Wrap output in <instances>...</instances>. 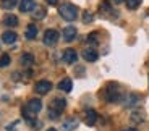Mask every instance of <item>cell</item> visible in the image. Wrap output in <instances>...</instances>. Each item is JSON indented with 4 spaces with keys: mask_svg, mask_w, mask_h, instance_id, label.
<instances>
[{
    "mask_svg": "<svg viewBox=\"0 0 149 131\" xmlns=\"http://www.w3.org/2000/svg\"><path fill=\"white\" fill-rule=\"evenodd\" d=\"M58 13H60V16H62L63 19H67V21H74V19L78 18V8H76V5H73V3L60 5Z\"/></svg>",
    "mask_w": 149,
    "mask_h": 131,
    "instance_id": "obj_1",
    "label": "cell"
},
{
    "mask_svg": "<svg viewBox=\"0 0 149 131\" xmlns=\"http://www.w3.org/2000/svg\"><path fill=\"white\" fill-rule=\"evenodd\" d=\"M105 99H107L109 102H118L120 99H122V92L118 91V87L115 86V84H112V86H109V89L105 91Z\"/></svg>",
    "mask_w": 149,
    "mask_h": 131,
    "instance_id": "obj_2",
    "label": "cell"
},
{
    "mask_svg": "<svg viewBox=\"0 0 149 131\" xmlns=\"http://www.w3.org/2000/svg\"><path fill=\"white\" fill-rule=\"evenodd\" d=\"M58 37H60V34L57 29H47L44 33V44L45 45H55L58 42Z\"/></svg>",
    "mask_w": 149,
    "mask_h": 131,
    "instance_id": "obj_3",
    "label": "cell"
},
{
    "mask_svg": "<svg viewBox=\"0 0 149 131\" xmlns=\"http://www.w3.org/2000/svg\"><path fill=\"white\" fill-rule=\"evenodd\" d=\"M65 107H67V101H65V99H62V97H55L52 101V104H50V110L57 112L58 115L65 110Z\"/></svg>",
    "mask_w": 149,
    "mask_h": 131,
    "instance_id": "obj_4",
    "label": "cell"
},
{
    "mask_svg": "<svg viewBox=\"0 0 149 131\" xmlns=\"http://www.w3.org/2000/svg\"><path fill=\"white\" fill-rule=\"evenodd\" d=\"M139 101H141V97H139L138 94H128L127 97H125V101H123V105L127 109H133V107H136L139 104Z\"/></svg>",
    "mask_w": 149,
    "mask_h": 131,
    "instance_id": "obj_5",
    "label": "cell"
},
{
    "mask_svg": "<svg viewBox=\"0 0 149 131\" xmlns=\"http://www.w3.org/2000/svg\"><path fill=\"white\" fill-rule=\"evenodd\" d=\"M52 89V82L50 81H39V82H36V86H34V91H36L37 94H47L49 91Z\"/></svg>",
    "mask_w": 149,
    "mask_h": 131,
    "instance_id": "obj_6",
    "label": "cell"
},
{
    "mask_svg": "<svg viewBox=\"0 0 149 131\" xmlns=\"http://www.w3.org/2000/svg\"><path fill=\"white\" fill-rule=\"evenodd\" d=\"M78 125H79L78 118L70 116L68 120H65L63 123H62V131H73V130H76V128H78Z\"/></svg>",
    "mask_w": 149,
    "mask_h": 131,
    "instance_id": "obj_7",
    "label": "cell"
},
{
    "mask_svg": "<svg viewBox=\"0 0 149 131\" xmlns=\"http://www.w3.org/2000/svg\"><path fill=\"white\" fill-rule=\"evenodd\" d=\"M78 60V53H76V50L73 49H65L63 50V62L68 65L74 63V62Z\"/></svg>",
    "mask_w": 149,
    "mask_h": 131,
    "instance_id": "obj_8",
    "label": "cell"
},
{
    "mask_svg": "<svg viewBox=\"0 0 149 131\" xmlns=\"http://www.w3.org/2000/svg\"><path fill=\"white\" fill-rule=\"evenodd\" d=\"M26 109L29 110V112H33V113H39L41 109H42V102L39 101V99H31V101L26 104Z\"/></svg>",
    "mask_w": 149,
    "mask_h": 131,
    "instance_id": "obj_9",
    "label": "cell"
},
{
    "mask_svg": "<svg viewBox=\"0 0 149 131\" xmlns=\"http://www.w3.org/2000/svg\"><path fill=\"white\" fill-rule=\"evenodd\" d=\"M76 34H78V31H76V28L74 26H67L63 29V39L67 42H71L76 39Z\"/></svg>",
    "mask_w": 149,
    "mask_h": 131,
    "instance_id": "obj_10",
    "label": "cell"
},
{
    "mask_svg": "<svg viewBox=\"0 0 149 131\" xmlns=\"http://www.w3.org/2000/svg\"><path fill=\"white\" fill-rule=\"evenodd\" d=\"M96 121H97L96 110H86V113H84V123L88 125V126H93V125H96Z\"/></svg>",
    "mask_w": 149,
    "mask_h": 131,
    "instance_id": "obj_11",
    "label": "cell"
},
{
    "mask_svg": "<svg viewBox=\"0 0 149 131\" xmlns=\"http://www.w3.org/2000/svg\"><path fill=\"white\" fill-rule=\"evenodd\" d=\"M36 3H34V0H19V11L21 13H28V11L34 10Z\"/></svg>",
    "mask_w": 149,
    "mask_h": 131,
    "instance_id": "obj_12",
    "label": "cell"
},
{
    "mask_svg": "<svg viewBox=\"0 0 149 131\" xmlns=\"http://www.w3.org/2000/svg\"><path fill=\"white\" fill-rule=\"evenodd\" d=\"M97 52L96 49H84L83 50V58H84L86 62H96L97 60Z\"/></svg>",
    "mask_w": 149,
    "mask_h": 131,
    "instance_id": "obj_13",
    "label": "cell"
},
{
    "mask_svg": "<svg viewBox=\"0 0 149 131\" xmlns=\"http://www.w3.org/2000/svg\"><path fill=\"white\" fill-rule=\"evenodd\" d=\"M16 39H18V36H16V33H13V31H5V33L2 34V41H3L5 44H13V42H16Z\"/></svg>",
    "mask_w": 149,
    "mask_h": 131,
    "instance_id": "obj_14",
    "label": "cell"
},
{
    "mask_svg": "<svg viewBox=\"0 0 149 131\" xmlns=\"http://www.w3.org/2000/svg\"><path fill=\"white\" fill-rule=\"evenodd\" d=\"M3 26H7V28H15V26H18V18H16L15 15L8 13V15L3 18Z\"/></svg>",
    "mask_w": 149,
    "mask_h": 131,
    "instance_id": "obj_15",
    "label": "cell"
},
{
    "mask_svg": "<svg viewBox=\"0 0 149 131\" xmlns=\"http://www.w3.org/2000/svg\"><path fill=\"white\" fill-rule=\"evenodd\" d=\"M58 89L63 91V92H70L71 89H73V82H71L70 78H63L62 81L58 82Z\"/></svg>",
    "mask_w": 149,
    "mask_h": 131,
    "instance_id": "obj_16",
    "label": "cell"
},
{
    "mask_svg": "<svg viewBox=\"0 0 149 131\" xmlns=\"http://www.w3.org/2000/svg\"><path fill=\"white\" fill-rule=\"evenodd\" d=\"M130 120H131V123H134V125L143 123V121H144V112H143V110H136V112H133L131 116H130Z\"/></svg>",
    "mask_w": 149,
    "mask_h": 131,
    "instance_id": "obj_17",
    "label": "cell"
},
{
    "mask_svg": "<svg viewBox=\"0 0 149 131\" xmlns=\"http://www.w3.org/2000/svg\"><path fill=\"white\" fill-rule=\"evenodd\" d=\"M19 63H21L23 67H31V65L34 63V57H33V53H29V52L23 53L21 58H19Z\"/></svg>",
    "mask_w": 149,
    "mask_h": 131,
    "instance_id": "obj_18",
    "label": "cell"
},
{
    "mask_svg": "<svg viewBox=\"0 0 149 131\" xmlns=\"http://www.w3.org/2000/svg\"><path fill=\"white\" fill-rule=\"evenodd\" d=\"M37 36V26H34V24H29V26L26 28V33H24V37L28 39V41H33L34 37Z\"/></svg>",
    "mask_w": 149,
    "mask_h": 131,
    "instance_id": "obj_19",
    "label": "cell"
},
{
    "mask_svg": "<svg viewBox=\"0 0 149 131\" xmlns=\"http://www.w3.org/2000/svg\"><path fill=\"white\" fill-rule=\"evenodd\" d=\"M16 3H18V0H0V7L3 10H11L16 7Z\"/></svg>",
    "mask_w": 149,
    "mask_h": 131,
    "instance_id": "obj_20",
    "label": "cell"
},
{
    "mask_svg": "<svg viewBox=\"0 0 149 131\" xmlns=\"http://www.w3.org/2000/svg\"><path fill=\"white\" fill-rule=\"evenodd\" d=\"M33 18H36V19H42V18H45V10H44L42 7H34Z\"/></svg>",
    "mask_w": 149,
    "mask_h": 131,
    "instance_id": "obj_21",
    "label": "cell"
},
{
    "mask_svg": "<svg viewBox=\"0 0 149 131\" xmlns=\"http://www.w3.org/2000/svg\"><path fill=\"white\" fill-rule=\"evenodd\" d=\"M10 62H11V58L8 53H2L0 55V68H7L10 65Z\"/></svg>",
    "mask_w": 149,
    "mask_h": 131,
    "instance_id": "obj_22",
    "label": "cell"
},
{
    "mask_svg": "<svg viewBox=\"0 0 149 131\" xmlns=\"http://www.w3.org/2000/svg\"><path fill=\"white\" fill-rule=\"evenodd\" d=\"M141 2H143V0H125L128 10H136V8L141 5Z\"/></svg>",
    "mask_w": 149,
    "mask_h": 131,
    "instance_id": "obj_23",
    "label": "cell"
},
{
    "mask_svg": "<svg viewBox=\"0 0 149 131\" xmlns=\"http://www.w3.org/2000/svg\"><path fill=\"white\" fill-rule=\"evenodd\" d=\"M88 42H89V44H93V45H96L97 44V34L96 33L89 34V36H88Z\"/></svg>",
    "mask_w": 149,
    "mask_h": 131,
    "instance_id": "obj_24",
    "label": "cell"
},
{
    "mask_svg": "<svg viewBox=\"0 0 149 131\" xmlns=\"http://www.w3.org/2000/svg\"><path fill=\"white\" fill-rule=\"evenodd\" d=\"M101 11H110V5H109V2H102L101 3Z\"/></svg>",
    "mask_w": 149,
    "mask_h": 131,
    "instance_id": "obj_25",
    "label": "cell"
},
{
    "mask_svg": "<svg viewBox=\"0 0 149 131\" xmlns=\"http://www.w3.org/2000/svg\"><path fill=\"white\" fill-rule=\"evenodd\" d=\"M49 118H50V120H55V118H58V113L49 109Z\"/></svg>",
    "mask_w": 149,
    "mask_h": 131,
    "instance_id": "obj_26",
    "label": "cell"
},
{
    "mask_svg": "<svg viewBox=\"0 0 149 131\" xmlns=\"http://www.w3.org/2000/svg\"><path fill=\"white\" fill-rule=\"evenodd\" d=\"M83 19H84V23H89L91 19H93V15H91L89 11H84V18Z\"/></svg>",
    "mask_w": 149,
    "mask_h": 131,
    "instance_id": "obj_27",
    "label": "cell"
},
{
    "mask_svg": "<svg viewBox=\"0 0 149 131\" xmlns=\"http://www.w3.org/2000/svg\"><path fill=\"white\" fill-rule=\"evenodd\" d=\"M47 3L49 5H57L58 3V0H47Z\"/></svg>",
    "mask_w": 149,
    "mask_h": 131,
    "instance_id": "obj_28",
    "label": "cell"
},
{
    "mask_svg": "<svg viewBox=\"0 0 149 131\" xmlns=\"http://www.w3.org/2000/svg\"><path fill=\"white\" fill-rule=\"evenodd\" d=\"M123 131H138V130H134V128H127V130H123Z\"/></svg>",
    "mask_w": 149,
    "mask_h": 131,
    "instance_id": "obj_29",
    "label": "cell"
},
{
    "mask_svg": "<svg viewBox=\"0 0 149 131\" xmlns=\"http://www.w3.org/2000/svg\"><path fill=\"white\" fill-rule=\"evenodd\" d=\"M122 2H125V0H113V3H122Z\"/></svg>",
    "mask_w": 149,
    "mask_h": 131,
    "instance_id": "obj_30",
    "label": "cell"
},
{
    "mask_svg": "<svg viewBox=\"0 0 149 131\" xmlns=\"http://www.w3.org/2000/svg\"><path fill=\"white\" fill-rule=\"evenodd\" d=\"M47 131H57V130H55V128H49Z\"/></svg>",
    "mask_w": 149,
    "mask_h": 131,
    "instance_id": "obj_31",
    "label": "cell"
}]
</instances>
